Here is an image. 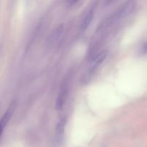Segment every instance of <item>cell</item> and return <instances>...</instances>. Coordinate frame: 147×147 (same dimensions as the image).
I'll return each instance as SVG.
<instances>
[{
    "instance_id": "cell-2",
    "label": "cell",
    "mask_w": 147,
    "mask_h": 147,
    "mask_svg": "<svg viewBox=\"0 0 147 147\" xmlns=\"http://www.w3.org/2000/svg\"><path fill=\"white\" fill-rule=\"evenodd\" d=\"M108 52L106 50H103L100 53H99L98 55H96L93 59L91 60V63H90V66H89L88 69L86 71V74L83 76L82 78V82L84 83H86L88 81H89L94 73L95 70L103 63L105 60H106V57H107Z\"/></svg>"
},
{
    "instance_id": "cell-6",
    "label": "cell",
    "mask_w": 147,
    "mask_h": 147,
    "mask_svg": "<svg viewBox=\"0 0 147 147\" xmlns=\"http://www.w3.org/2000/svg\"><path fill=\"white\" fill-rule=\"evenodd\" d=\"M66 123H67V119L66 118H62L58 123L56 125L55 132H56V137L57 140H61L62 136H63V134L65 129Z\"/></svg>"
},
{
    "instance_id": "cell-3",
    "label": "cell",
    "mask_w": 147,
    "mask_h": 147,
    "mask_svg": "<svg viewBox=\"0 0 147 147\" xmlns=\"http://www.w3.org/2000/svg\"><path fill=\"white\" fill-rule=\"evenodd\" d=\"M63 32H64V26L63 24H60L54 29L47 37V45L49 47L55 45L60 40Z\"/></svg>"
},
{
    "instance_id": "cell-7",
    "label": "cell",
    "mask_w": 147,
    "mask_h": 147,
    "mask_svg": "<svg viewBox=\"0 0 147 147\" xmlns=\"http://www.w3.org/2000/svg\"><path fill=\"white\" fill-rule=\"evenodd\" d=\"M12 111L13 107L9 108V109L7 110V111L5 113V114L4 115V116H3L1 119V120H0V136H1L3 130H4L6 125H7V122L9 121L10 117H11V113H12Z\"/></svg>"
},
{
    "instance_id": "cell-8",
    "label": "cell",
    "mask_w": 147,
    "mask_h": 147,
    "mask_svg": "<svg viewBox=\"0 0 147 147\" xmlns=\"http://www.w3.org/2000/svg\"><path fill=\"white\" fill-rule=\"evenodd\" d=\"M82 3H83V1H74V0L66 1V4H67V7H70V8H76V7H79Z\"/></svg>"
},
{
    "instance_id": "cell-1",
    "label": "cell",
    "mask_w": 147,
    "mask_h": 147,
    "mask_svg": "<svg viewBox=\"0 0 147 147\" xmlns=\"http://www.w3.org/2000/svg\"><path fill=\"white\" fill-rule=\"evenodd\" d=\"M135 7H136V3L134 1H127L125 3L121 8L119 9V10L116 11L110 18L109 19L108 22L105 24H103V27H106L108 26H110L111 24H113L114 22L119 21V20H122L124 17H127L130 14L133 12L134 10Z\"/></svg>"
},
{
    "instance_id": "cell-4",
    "label": "cell",
    "mask_w": 147,
    "mask_h": 147,
    "mask_svg": "<svg viewBox=\"0 0 147 147\" xmlns=\"http://www.w3.org/2000/svg\"><path fill=\"white\" fill-rule=\"evenodd\" d=\"M95 12H96V7H95V5H92V7H90L89 9L88 10L86 15L84 16L83 20H82L81 25H80V30H81L82 32L87 30L91 22L93 21Z\"/></svg>"
},
{
    "instance_id": "cell-9",
    "label": "cell",
    "mask_w": 147,
    "mask_h": 147,
    "mask_svg": "<svg viewBox=\"0 0 147 147\" xmlns=\"http://www.w3.org/2000/svg\"><path fill=\"white\" fill-rule=\"evenodd\" d=\"M140 53L142 55H147V41L142 45L140 50Z\"/></svg>"
},
{
    "instance_id": "cell-5",
    "label": "cell",
    "mask_w": 147,
    "mask_h": 147,
    "mask_svg": "<svg viewBox=\"0 0 147 147\" xmlns=\"http://www.w3.org/2000/svg\"><path fill=\"white\" fill-rule=\"evenodd\" d=\"M67 97V87H66V86H63V87H62L61 90H60V93H59L58 96H57V99H56V102H55L56 110L60 111L63 109Z\"/></svg>"
}]
</instances>
